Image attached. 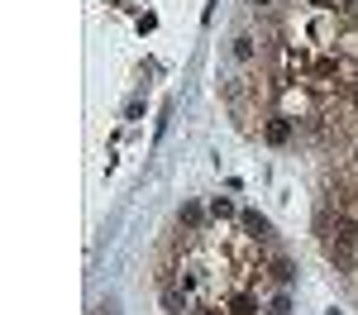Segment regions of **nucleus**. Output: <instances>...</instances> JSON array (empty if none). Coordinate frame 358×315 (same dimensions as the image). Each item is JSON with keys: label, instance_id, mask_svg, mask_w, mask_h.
Instances as JSON below:
<instances>
[{"label": "nucleus", "instance_id": "5", "mask_svg": "<svg viewBox=\"0 0 358 315\" xmlns=\"http://www.w3.org/2000/svg\"><path fill=\"white\" fill-rule=\"evenodd\" d=\"M282 0H253V10H277Z\"/></svg>", "mask_w": 358, "mask_h": 315}, {"label": "nucleus", "instance_id": "3", "mask_svg": "<svg viewBox=\"0 0 358 315\" xmlns=\"http://www.w3.org/2000/svg\"><path fill=\"white\" fill-rule=\"evenodd\" d=\"M239 225H244L248 234L258 239V244H268V249H277V244H273V225H268V220H263L258 210H244V215H239Z\"/></svg>", "mask_w": 358, "mask_h": 315}, {"label": "nucleus", "instance_id": "1", "mask_svg": "<svg viewBox=\"0 0 358 315\" xmlns=\"http://www.w3.org/2000/svg\"><path fill=\"white\" fill-rule=\"evenodd\" d=\"M258 134H263V143H273V148H287V143H296V124L282 119V115H268L258 124Z\"/></svg>", "mask_w": 358, "mask_h": 315}, {"label": "nucleus", "instance_id": "2", "mask_svg": "<svg viewBox=\"0 0 358 315\" xmlns=\"http://www.w3.org/2000/svg\"><path fill=\"white\" fill-rule=\"evenodd\" d=\"M268 282H273L277 291H287V286L296 282V263L282 254V249H268Z\"/></svg>", "mask_w": 358, "mask_h": 315}, {"label": "nucleus", "instance_id": "4", "mask_svg": "<svg viewBox=\"0 0 358 315\" xmlns=\"http://www.w3.org/2000/svg\"><path fill=\"white\" fill-rule=\"evenodd\" d=\"M206 210H210L215 220H234V200H229V196H210V205H206Z\"/></svg>", "mask_w": 358, "mask_h": 315}]
</instances>
